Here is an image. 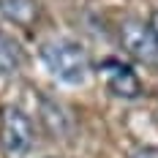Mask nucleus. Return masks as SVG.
Wrapping results in <instances>:
<instances>
[{
    "instance_id": "nucleus-1",
    "label": "nucleus",
    "mask_w": 158,
    "mask_h": 158,
    "mask_svg": "<svg viewBox=\"0 0 158 158\" xmlns=\"http://www.w3.org/2000/svg\"><path fill=\"white\" fill-rule=\"evenodd\" d=\"M41 57L49 71L65 85H82L90 74V57L77 41H65V38L49 41L41 49Z\"/></svg>"
},
{
    "instance_id": "nucleus-2",
    "label": "nucleus",
    "mask_w": 158,
    "mask_h": 158,
    "mask_svg": "<svg viewBox=\"0 0 158 158\" xmlns=\"http://www.w3.org/2000/svg\"><path fill=\"white\" fill-rule=\"evenodd\" d=\"M120 44L134 60H139L144 65H158V44L153 38L150 25L136 22V19H128L120 27Z\"/></svg>"
},
{
    "instance_id": "nucleus-3",
    "label": "nucleus",
    "mask_w": 158,
    "mask_h": 158,
    "mask_svg": "<svg viewBox=\"0 0 158 158\" xmlns=\"http://www.w3.org/2000/svg\"><path fill=\"white\" fill-rule=\"evenodd\" d=\"M0 144L6 153L22 156L33 144V123L25 112L19 109H6L0 117Z\"/></svg>"
},
{
    "instance_id": "nucleus-4",
    "label": "nucleus",
    "mask_w": 158,
    "mask_h": 158,
    "mask_svg": "<svg viewBox=\"0 0 158 158\" xmlns=\"http://www.w3.org/2000/svg\"><path fill=\"white\" fill-rule=\"evenodd\" d=\"M98 74L104 77L109 93L117 95V98L131 101V98H139V93H142V82L136 77V71L131 65H126L123 60H117V57H106L98 65Z\"/></svg>"
},
{
    "instance_id": "nucleus-7",
    "label": "nucleus",
    "mask_w": 158,
    "mask_h": 158,
    "mask_svg": "<svg viewBox=\"0 0 158 158\" xmlns=\"http://www.w3.org/2000/svg\"><path fill=\"white\" fill-rule=\"evenodd\" d=\"M131 158H158V150L156 147H142V150L131 153Z\"/></svg>"
},
{
    "instance_id": "nucleus-5",
    "label": "nucleus",
    "mask_w": 158,
    "mask_h": 158,
    "mask_svg": "<svg viewBox=\"0 0 158 158\" xmlns=\"http://www.w3.org/2000/svg\"><path fill=\"white\" fill-rule=\"evenodd\" d=\"M0 14L19 27H30L38 19V0H0Z\"/></svg>"
},
{
    "instance_id": "nucleus-8",
    "label": "nucleus",
    "mask_w": 158,
    "mask_h": 158,
    "mask_svg": "<svg viewBox=\"0 0 158 158\" xmlns=\"http://www.w3.org/2000/svg\"><path fill=\"white\" fill-rule=\"evenodd\" d=\"M147 25H150V30H153V38H156V44H158V11H153V14H150Z\"/></svg>"
},
{
    "instance_id": "nucleus-6",
    "label": "nucleus",
    "mask_w": 158,
    "mask_h": 158,
    "mask_svg": "<svg viewBox=\"0 0 158 158\" xmlns=\"http://www.w3.org/2000/svg\"><path fill=\"white\" fill-rule=\"evenodd\" d=\"M19 47H16L14 41L6 35V33H0V77H14L16 71H19Z\"/></svg>"
}]
</instances>
